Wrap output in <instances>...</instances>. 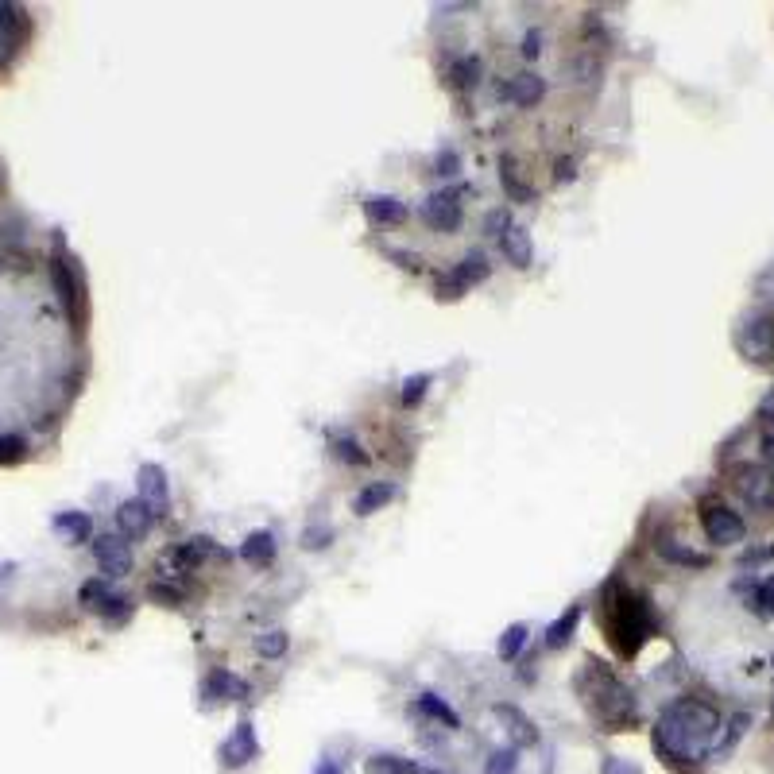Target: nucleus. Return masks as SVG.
Wrapping results in <instances>:
<instances>
[{
	"instance_id": "nucleus-24",
	"label": "nucleus",
	"mask_w": 774,
	"mask_h": 774,
	"mask_svg": "<svg viewBox=\"0 0 774 774\" xmlns=\"http://www.w3.org/2000/svg\"><path fill=\"white\" fill-rule=\"evenodd\" d=\"M577 620H581V608H569L558 624H550V631H546V647H566L569 635H573V627H577Z\"/></svg>"
},
{
	"instance_id": "nucleus-40",
	"label": "nucleus",
	"mask_w": 774,
	"mask_h": 774,
	"mask_svg": "<svg viewBox=\"0 0 774 774\" xmlns=\"http://www.w3.org/2000/svg\"><path fill=\"white\" fill-rule=\"evenodd\" d=\"M523 55H527V59H538V55H542V35H538V31H531V35L523 39Z\"/></svg>"
},
{
	"instance_id": "nucleus-30",
	"label": "nucleus",
	"mask_w": 774,
	"mask_h": 774,
	"mask_svg": "<svg viewBox=\"0 0 774 774\" xmlns=\"http://www.w3.org/2000/svg\"><path fill=\"white\" fill-rule=\"evenodd\" d=\"M523 643H527V624H511L504 635H500V658H515Z\"/></svg>"
},
{
	"instance_id": "nucleus-18",
	"label": "nucleus",
	"mask_w": 774,
	"mask_h": 774,
	"mask_svg": "<svg viewBox=\"0 0 774 774\" xmlns=\"http://www.w3.org/2000/svg\"><path fill=\"white\" fill-rule=\"evenodd\" d=\"M500 244H504V256L515 268H527L531 264V233L523 225H507L504 233H500Z\"/></svg>"
},
{
	"instance_id": "nucleus-12",
	"label": "nucleus",
	"mask_w": 774,
	"mask_h": 774,
	"mask_svg": "<svg viewBox=\"0 0 774 774\" xmlns=\"http://www.w3.org/2000/svg\"><path fill=\"white\" fill-rule=\"evenodd\" d=\"M24 43V12L16 4H0V66H8Z\"/></svg>"
},
{
	"instance_id": "nucleus-41",
	"label": "nucleus",
	"mask_w": 774,
	"mask_h": 774,
	"mask_svg": "<svg viewBox=\"0 0 774 774\" xmlns=\"http://www.w3.org/2000/svg\"><path fill=\"white\" fill-rule=\"evenodd\" d=\"M484 229H488V233H500V229H507V213H504V209H496V213H488V221H484Z\"/></svg>"
},
{
	"instance_id": "nucleus-34",
	"label": "nucleus",
	"mask_w": 774,
	"mask_h": 774,
	"mask_svg": "<svg viewBox=\"0 0 774 774\" xmlns=\"http://www.w3.org/2000/svg\"><path fill=\"white\" fill-rule=\"evenodd\" d=\"M411 767L403 763V759H395V755H376V759H368V774H407Z\"/></svg>"
},
{
	"instance_id": "nucleus-4",
	"label": "nucleus",
	"mask_w": 774,
	"mask_h": 774,
	"mask_svg": "<svg viewBox=\"0 0 774 774\" xmlns=\"http://www.w3.org/2000/svg\"><path fill=\"white\" fill-rule=\"evenodd\" d=\"M732 488L751 511H774V473L767 465H736Z\"/></svg>"
},
{
	"instance_id": "nucleus-46",
	"label": "nucleus",
	"mask_w": 774,
	"mask_h": 774,
	"mask_svg": "<svg viewBox=\"0 0 774 774\" xmlns=\"http://www.w3.org/2000/svg\"><path fill=\"white\" fill-rule=\"evenodd\" d=\"M407 774H442V771H430V767H411Z\"/></svg>"
},
{
	"instance_id": "nucleus-19",
	"label": "nucleus",
	"mask_w": 774,
	"mask_h": 774,
	"mask_svg": "<svg viewBox=\"0 0 774 774\" xmlns=\"http://www.w3.org/2000/svg\"><path fill=\"white\" fill-rule=\"evenodd\" d=\"M542 93H546V82H542L538 74H515V78L504 86V97L507 101H515V105H535Z\"/></svg>"
},
{
	"instance_id": "nucleus-3",
	"label": "nucleus",
	"mask_w": 774,
	"mask_h": 774,
	"mask_svg": "<svg viewBox=\"0 0 774 774\" xmlns=\"http://www.w3.org/2000/svg\"><path fill=\"white\" fill-rule=\"evenodd\" d=\"M589 670H585V678H593V709L596 716L612 728V732H624L631 728L635 720H639V709H635V697H631V689H627L604 662H585Z\"/></svg>"
},
{
	"instance_id": "nucleus-15",
	"label": "nucleus",
	"mask_w": 774,
	"mask_h": 774,
	"mask_svg": "<svg viewBox=\"0 0 774 774\" xmlns=\"http://www.w3.org/2000/svg\"><path fill=\"white\" fill-rule=\"evenodd\" d=\"M364 213H368L372 225H399L407 217V206L399 198H391V194H368L364 198Z\"/></svg>"
},
{
	"instance_id": "nucleus-7",
	"label": "nucleus",
	"mask_w": 774,
	"mask_h": 774,
	"mask_svg": "<svg viewBox=\"0 0 774 774\" xmlns=\"http://www.w3.org/2000/svg\"><path fill=\"white\" fill-rule=\"evenodd\" d=\"M480 279H488V260H484V252H469L461 264L453 271H446L442 279H438V295L442 298H461L473 283Z\"/></svg>"
},
{
	"instance_id": "nucleus-17",
	"label": "nucleus",
	"mask_w": 774,
	"mask_h": 774,
	"mask_svg": "<svg viewBox=\"0 0 774 774\" xmlns=\"http://www.w3.org/2000/svg\"><path fill=\"white\" fill-rule=\"evenodd\" d=\"M492 713L504 720V728H507V736L515 740V747H531L538 740V732H535V724L527 720V716L519 713L515 705H496Z\"/></svg>"
},
{
	"instance_id": "nucleus-33",
	"label": "nucleus",
	"mask_w": 774,
	"mask_h": 774,
	"mask_svg": "<svg viewBox=\"0 0 774 774\" xmlns=\"http://www.w3.org/2000/svg\"><path fill=\"white\" fill-rule=\"evenodd\" d=\"M24 438H12V434H0V465H16V461H24Z\"/></svg>"
},
{
	"instance_id": "nucleus-31",
	"label": "nucleus",
	"mask_w": 774,
	"mask_h": 774,
	"mask_svg": "<svg viewBox=\"0 0 774 774\" xmlns=\"http://www.w3.org/2000/svg\"><path fill=\"white\" fill-rule=\"evenodd\" d=\"M477 70H480L477 59H457L453 66H449V82L465 90V86H473V82H477Z\"/></svg>"
},
{
	"instance_id": "nucleus-1",
	"label": "nucleus",
	"mask_w": 774,
	"mask_h": 774,
	"mask_svg": "<svg viewBox=\"0 0 774 774\" xmlns=\"http://www.w3.org/2000/svg\"><path fill=\"white\" fill-rule=\"evenodd\" d=\"M716 728H720V713L705 701H678L674 709H666L655 728V747L666 759H697L705 755V747L713 744Z\"/></svg>"
},
{
	"instance_id": "nucleus-8",
	"label": "nucleus",
	"mask_w": 774,
	"mask_h": 774,
	"mask_svg": "<svg viewBox=\"0 0 774 774\" xmlns=\"http://www.w3.org/2000/svg\"><path fill=\"white\" fill-rule=\"evenodd\" d=\"M93 558L105 577H124L132 573V546L124 535H101L93 538Z\"/></svg>"
},
{
	"instance_id": "nucleus-14",
	"label": "nucleus",
	"mask_w": 774,
	"mask_h": 774,
	"mask_svg": "<svg viewBox=\"0 0 774 774\" xmlns=\"http://www.w3.org/2000/svg\"><path fill=\"white\" fill-rule=\"evenodd\" d=\"M140 500L155 511V515H163V507H167V473L159 469V465H140Z\"/></svg>"
},
{
	"instance_id": "nucleus-22",
	"label": "nucleus",
	"mask_w": 774,
	"mask_h": 774,
	"mask_svg": "<svg viewBox=\"0 0 774 774\" xmlns=\"http://www.w3.org/2000/svg\"><path fill=\"white\" fill-rule=\"evenodd\" d=\"M55 531L62 538H70V542H86L93 535V523L90 515H82V511H62L59 519H55Z\"/></svg>"
},
{
	"instance_id": "nucleus-42",
	"label": "nucleus",
	"mask_w": 774,
	"mask_h": 774,
	"mask_svg": "<svg viewBox=\"0 0 774 774\" xmlns=\"http://www.w3.org/2000/svg\"><path fill=\"white\" fill-rule=\"evenodd\" d=\"M759 415H763L774 426V391L767 395V399H763V403H759ZM771 434H774V430H771Z\"/></svg>"
},
{
	"instance_id": "nucleus-5",
	"label": "nucleus",
	"mask_w": 774,
	"mask_h": 774,
	"mask_svg": "<svg viewBox=\"0 0 774 774\" xmlns=\"http://www.w3.org/2000/svg\"><path fill=\"white\" fill-rule=\"evenodd\" d=\"M736 349L751 364H771L774 360V318L771 314H747L736 329Z\"/></svg>"
},
{
	"instance_id": "nucleus-28",
	"label": "nucleus",
	"mask_w": 774,
	"mask_h": 774,
	"mask_svg": "<svg viewBox=\"0 0 774 774\" xmlns=\"http://www.w3.org/2000/svg\"><path fill=\"white\" fill-rule=\"evenodd\" d=\"M515 771H519V751H515V747L492 751L488 763H484V774H515Z\"/></svg>"
},
{
	"instance_id": "nucleus-35",
	"label": "nucleus",
	"mask_w": 774,
	"mask_h": 774,
	"mask_svg": "<svg viewBox=\"0 0 774 774\" xmlns=\"http://www.w3.org/2000/svg\"><path fill=\"white\" fill-rule=\"evenodd\" d=\"M333 449H337V457H341V461H349V465H368V453H360V446L353 442V438H337Z\"/></svg>"
},
{
	"instance_id": "nucleus-39",
	"label": "nucleus",
	"mask_w": 774,
	"mask_h": 774,
	"mask_svg": "<svg viewBox=\"0 0 774 774\" xmlns=\"http://www.w3.org/2000/svg\"><path fill=\"white\" fill-rule=\"evenodd\" d=\"M326 538H329V531H306V535H302V546H306V550H322V546H329Z\"/></svg>"
},
{
	"instance_id": "nucleus-38",
	"label": "nucleus",
	"mask_w": 774,
	"mask_h": 774,
	"mask_svg": "<svg viewBox=\"0 0 774 774\" xmlns=\"http://www.w3.org/2000/svg\"><path fill=\"white\" fill-rule=\"evenodd\" d=\"M604 774H639V767L627 763V759H608V763H604Z\"/></svg>"
},
{
	"instance_id": "nucleus-11",
	"label": "nucleus",
	"mask_w": 774,
	"mask_h": 774,
	"mask_svg": "<svg viewBox=\"0 0 774 774\" xmlns=\"http://www.w3.org/2000/svg\"><path fill=\"white\" fill-rule=\"evenodd\" d=\"M202 697L206 705H217V701H248V682L229 674V670H213L206 682H202Z\"/></svg>"
},
{
	"instance_id": "nucleus-9",
	"label": "nucleus",
	"mask_w": 774,
	"mask_h": 774,
	"mask_svg": "<svg viewBox=\"0 0 774 774\" xmlns=\"http://www.w3.org/2000/svg\"><path fill=\"white\" fill-rule=\"evenodd\" d=\"M461 194L457 190H442V194H430L426 202H422V221L430 225V229H457L461 225V202H457Z\"/></svg>"
},
{
	"instance_id": "nucleus-21",
	"label": "nucleus",
	"mask_w": 774,
	"mask_h": 774,
	"mask_svg": "<svg viewBox=\"0 0 774 774\" xmlns=\"http://www.w3.org/2000/svg\"><path fill=\"white\" fill-rule=\"evenodd\" d=\"M391 500H395V484L380 480V484H368L357 500H353V511H357V515H372V511H380V507L391 504Z\"/></svg>"
},
{
	"instance_id": "nucleus-16",
	"label": "nucleus",
	"mask_w": 774,
	"mask_h": 774,
	"mask_svg": "<svg viewBox=\"0 0 774 774\" xmlns=\"http://www.w3.org/2000/svg\"><path fill=\"white\" fill-rule=\"evenodd\" d=\"M240 558L256 569L271 566L275 562V535L271 531H252V535L240 542Z\"/></svg>"
},
{
	"instance_id": "nucleus-29",
	"label": "nucleus",
	"mask_w": 774,
	"mask_h": 774,
	"mask_svg": "<svg viewBox=\"0 0 774 774\" xmlns=\"http://www.w3.org/2000/svg\"><path fill=\"white\" fill-rule=\"evenodd\" d=\"M426 387H430V372L407 376V380H403V407H418L422 395H426Z\"/></svg>"
},
{
	"instance_id": "nucleus-43",
	"label": "nucleus",
	"mask_w": 774,
	"mask_h": 774,
	"mask_svg": "<svg viewBox=\"0 0 774 774\" xmlns=\"http://www.w3.org/2000/svg\"><path fill=\"white\" fill-rule=\"evenodd\" d=\"M763 457H767V469L774 473V434H763Z\"/></svg>"
},
{
	"instance_id": "nucleus-45",
	"label": "nucleus",
	"mask_w": 774,
	"mask_h": 774,
	"mask_svg": "<svg viewBox=\"0 0 774 774\" xmlns=\"http://www.w3.org/2000/svg\"><path fill=\"white\" fill-rule=\"evenodd\" d=\"M314 774H341V771H337L333 763H322V767H318V771H314Z\"/></svg>"
},
{
	"instance_id": "nucleus-13",
	"label": "nucleus",
	"mask_w": 774,
	"mask_h": 774,
	"mask_svg": "<svg viewBox=\"0 0 774 774\" xmlns=\"http://www.w3.org/2000/svg\"><path fill=\"white\" fill-rule=\"evenodd\" d=\"M155 523V511H151L144 500H124L117 507V527L124 538H144Z\"/></svg>"
},
{
	"instance_id": "nucleus-37",
	"label": "nucleus",
	"mask_w": 774,
	"mask_h": 774,
	"mask_svg": "<svg viewBox=\"0 0 774 774\" xmlns=\"http://www.w3.org/2000/svg\"><path fill=\"white\" fill-rule=\"evenodd\" d=\"M434 167H438V175H457V155L453 151H438V159H434Z\"/></svg>"
},
{
	"instance_id": "nucleus-26",
	"label": "nucleus",
	"mask_w": 774,
	"mask_h": 774,
	"mask_svg": "<svg viewBox=\"0 0 774 774\" xmlns=\"http://www.w3.org/2000/svg\"><path fill=\"white\" fill-rule=\"evenodd\" d=\"M418 713L434 716V720H442V724H449V728H457V724H461V720H457V713L449 709L446 701H438L434 693H422V697H418Z\"/></svg>"
},
{
	"instance_id": "nucleus-23",
	"label": "nucleus",
	"mask_w": 774,
	"mask_h": 774,
	"mask_svg": "<svg viewBox=\"0 0 774 774\" xmlns=\"http://www.w3.org/2000/svg\"><path fill=\"white\" fill-rule=\"evenodd\" d=\"M93 612H101L105 620H113V624H124L128 620V612H132V604H128V596H120V593H101V600L93 604Z\"/></svg>"
},
{
	"instance_id": "nucleus-2",
	"label": "nucleus",
	"mask_w": 774,
	"mask_h": 774,
	"mask_svg": "<svg viewBox=\"0 0 774 774\" xmlns=\"http://www.w3.org/2000/svg\"><path fill=\"white\" fill-rule=\"evenodd\" d=\"M604 604H608V635H612V643H616L624 655H635L639 643L655 631V620H651L647 600L635 593H624L620 585H608Z\"/></svg>"
},
{
	"instance_id": "nucleus-10",
	"label": "nucleus",
	"mask_w": 774,
	"mask_h": 774,
	"mask_svg": "<svg viewBox=\"0 0 774 774\" xmlns=\"http://www.w3.org/2000/svg\"><path fill=\"white\" fill-rule=\"evenodd\" d=\"M252 759H256V728H252V720H240L237 728H233V736L221 744V763L240 771Z\"/></svg>"
},
{
	"instance_id": "nucleus-25",
	"label": "nucleus",
	"mask_w": 774,
	"mask_h": 774,
	"mask_svg": "<svg viewBox=\"0 0 774 774\" xmlns=\"http://www.w3.org/2000/svg\"><path fill=\"white\" fill-rule=\"evenodd\" d=\"M256 655H260V658L287 655V631L271 627V631H264V635H256Z\"/></svg>"
},
{
	"instance_id": "nucleus-44",
	"label": "nucleus",
	"mask_w": 774,
	"mask_h": 774,
	"mask_svg": "<svg viewBox=\"0 0 774 774\" xmlns=\"http://www.w3.org/2000/svg\"><path fill=\"white\" fill-rule=\"evenodd\" d=\"M558 179H569L573 175V159H558V171H554Z\"/></svg>"
},
{
	"instance_id": "nucleus-32",
	"label": "nucleus",
	"mask_w": 774,
	"mask_h": 774,
	"mask_svg": "<svg viewBox=\"0 0 774 774\" xmlns=\"http://www.w3.org/2000/svg\"><path fill=\"white\" fill-rule=\"evenodd\" d=\"M500 179H504L507 194H511L515 202H531V198H535V194H531V190H527L523 182L515 179V167H511V159H504V163H500Z\"/></svg>"
},
{
	"instance_id": "nucleus-6",
	"label": "nucleus",
	"mask_w": 774,
	"mask_h": 774,
	"mask_svg": "<svg viewBox=\"0 0 774 774\" xmlns=\"http://www.w3.org/2000/svg\"><path fill=\"white\" fill-rule=\"evenodd\" d=\"M701 527H705L709 542H716V546H736V542H744V535H747L740 511H732L728 504L701 507Z\"/></svg>"
},
{
	"instance_id": "nucleus-20",
	"label": "nucleus",
	"mask_w": 774,
	"mask_h": 774,
	"mask_svg": "<svg viewBox=\"0 0 774 774\" xmlns=\"http://www.w3.org/2000/svg\"><path fill=\"white\" fill-rule=\"evenodd\" d=\"M655 546H658V554H662L666 562H674V566H693V569L709 566V554H697V550H689V546L674 542V538H658Z\"/></svg>"
},
{
	"instance_id": "nucleus-27",
	"label": "nucleus",
	"mask_w": 774,
	"mask_h": 774,
	"mask_svg": "<svg viewBox=\"0 0 774 774\" xmlns=\"http://www.w3.org/2000/svg\"><path fill=\"white\" fill-rule=\"evenodd\" d=\"M148 596L155 600V604H167V608H179L182 604V596H186V589L182 585H175V581H151L148 585Z\"/></svg>"
},
{
	"instance_id": "nucleus-36",
	"label": "nucleus",
	"mask_w": 774,
	"mask_h": 774,
	"mask_svg": "<svg viewBox=\"0 0 774 774\" xmlns=\"http://www.w3.org/2000/svg\"><path fill=\"white\" fill-rule=\"evenodd\" d=\"M755 604H759V612H763V616H774V577H771V581H763V585H759V593H755Z\"/></svg>"
}]
</instances>
